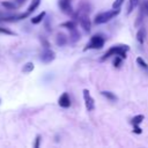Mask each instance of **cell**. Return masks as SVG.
Listing matches in <instances>:
<instances>
[{
  "instance_id": "6da1fadb",
  "label": "cell",
  "mask_w": 148,
  "mask_h": 148,
  "mask_svg": "<svg viewBox=\"0 0 148 148\" xmlns=\"http://www.w3.org/2000/svg\"><path fill=\"white\" fill-rule=\"evenodd\" d=\"M130 50V47L127 46V45H119V46H112V47H110L106 52H105V54L101 58V61H104V60H106L108 58H110V57H112V56H119V57H121L123 59H125L126 58V52Z\"/></svg>"
},
{
  "instance_id": "7a4b0ae2",
  "label": "cell",
  "mask_w": 148,
  "mask_h": 148,
  "mask_svg": "<svg viewBox=\"0 0 148 148\" xmlns=\"http://www.w3.org/2000/svg\"><path fill=\"white\" fill-rule=\"evenodd\" d=\"M119 13H120V9H113V8H112V10L98 13V14L95 16V18H94V23H95V24L106 23V22H109L110 20H112L113 17H116Z\"/></svg>"
},
{
  "instance_id": "3957f363",
  "label": "cell",
  "mask_w": 148,
  "mask_h": 148,
  "mask_svg": "<svg viewBox=\"0 0 148 148\" xmlns=\"http://www.w3.org/2000/svg\"><path fill=\"white\" fill-rule=\"evenodd\" d=\"M104 43H105V39L102 35H94L90 40L87 43V45L84 46L83 51H87V50H92V49H102L104 46Z\"/></svg>"
},
{
  "instance_id": "277c9868",
  "label": "cell",
  "mask_w": 148,
  "mask_h": 148,
  "mask_svg": "<svg viewBox=\"0 0 148 148\" xmlns=\"http://www.w3.org/2000/svg\"><path fill=\"white\" fill-rule=\"evenodd\" d=\"M77 20L80 22V25L83 28V30L86 32H89L90 31V27H91V23H90V20L88 17V15L86 13H82L80 10V14L77 13Z\"/></svg>"
},
{
  "instance_id": "5b68a950",
  "label": "cell",
  "mask_w": 148,
  "mask_h": 148,
  "mask_svg": "<svg viewBox=\"0 0 148 148\" xmlns=\"http://www.w3.org/2000/svg\"><path fill=\"white\" fill-rule=\"evenodd\" d=\"M54 59H56V53L50 49H45L39 56V60L44 64H50Z\"/></svg>"
},
{
  "instance_id": "8992f818",
  "label": "cell",
  "mask_w": 148,
  "mask_h": 148,
  "mask_svg": "<svg viewBox=\"0 0 148 148\" xmlns=\"http://www.w3.org/2000/svg\"><path fill=\"white\" fill-rule=\"evenodd\" d=\"M83 99H84L86 109L88 111H92L95 109V101L91 97V95H90V92H89L88 89H83Z\"/></svg>"
},
{
  "instance_id": "52a82bcc",
  "label": "cell",
  "mask_w": 148,
  "mask_h": 148,
  "mask_svg": "<svg viewBox=\"0 0 148 148\" xmlns=\"http://www.w3.org/2000/svg\"><path fill=\"white\" fill-rule=\"evenodd\" d=\"M58 5L65 14H73V8H72V5H71V0H59Z\"/></svg>"
},
{
  "instance_id": "ba28073f",
  "label": "cell",
  "mask_w": 148,
  "mask_h": 148,
  "mask_svg": "<svg viewBox=\"0 0 148 148\" xmlns=\"http://www.w3.org/2000/svg\"><path fill=\"white\" fill-rule=\"evenodd\" d=\"M58 104L64 109H67L71 106V98L67 92H62V95L58 98Z\"/></svg>"
},
{
  "instance_id": "9c48e42d",
  "label": "cell",
  "mask_w": 148,
  "mask_h": 148,
  "mask_svg": "<svg viewBox=\"0 0 148 148\" xmlns=\"http://www.w3.org/2000/svg\"><path fill=\"white\" fill-rule=\"evenodd\" d=\"M67 40H68L67 36L64 35V34H58L57 37H56V43H57L58 46H64L67 43Z\"/></svg>"
},
{
  "instance_id": "30bf717a",
  "label": "cell",
  "mask_w": 148,
  "mask_h": 148,
  "mask_svg": "<svg viewBox=\"0 0 148 148\" xmlns=\"http://www.w3.org/2000/svg\"><path fill=\"white\" fill-rule=\"evenodd\" d=\"M45 16H46V13L45 12H42V13H39L38 15H36V16H34L31 18V23L32 24H38V23H40L45 18Z\"/></svg>"
},
{
  "instance_id": "8fae6325",
  "label": "cell",
  "mask_w": 148,
  "mask_h": 148,
  "mask_svg": "<svg viewBox=\"0 0 148 148\" xmlns=\"http://www.w3.org/2000/svg\"><path fill=\"white\" fill-rule=\"evenodd\" d=\"M145 37H146V30H145V28L139 29V31L136 32V40H138L140 44H143Z\"/></svg>"
},
{
  "instance_id": "7c38bea8",
  "label": "cell",
  "mask_w": 148,
  "mask_h": 148,
  "mask_svg": "<svg viewBox=\"0 0 148 148\" xmlns=\"http://www.w3.org/2000/svg\"><path fill=\"white\" fill-rule=\"evenodd\" d=\"M145 119V116L143 114H138V116H134L131 120V124L132 125H140Z\"/></svg>"
},
{
  "instance_id": "4fadbf2b",
  "label": "cell",
  "mask_w": 148,
  "mask_h": 148,
  "mask_svg": "<svg viewBox=\"0 0 148 148\" xmlns=\"http://www.w3.org/2000/svg\"><path fill=\"white\" fill-rule=\"evenodd\" d=\"M39 3H40V0H32L31 1V3L29 5V7H28V9H27V12L28 13H32L38 6H39Z\"/></svg>"
},
{
  "instance_id": "5bb4252c",
  "label": "cell",
  "mask_w": 148,
  "mask_h": 148,
  "mask_svg": "<svg viewBox=\"0 0 148 148\" xmlns=\"http://www.w3.org/2000/svg\"><path fill=\"white\" fill-rule=\"evenodd\" d=\"M139 0H128V7H127V14H131L132 10L138 6Z\"/></svg>"
},
{
  "instance_id": "9a60e30c",
  "label": "cell",
  "mask_w": 148,
  "mask_h": 148,
  "mask_svg": "<svg viewBox=\"0 0 148 148\" xmlns=\"http://www.w3.org/2000/svg\"><path fill=\"white\" fill-rule=\"evenodd\" d=\"M61 27L62 28H67L68 30H73V29L76 28V23L74 21H67V22L61 23Z\"/></svg>"
},
{
  "instance_id": "2e32d148",
  "label": "cell",
  "mask_w": 148,
  "mask_h": 148,
  "mask_svg": "<svg viewBox=\"0 0 148 148\" xmlns=\"http://www.w3.org/2000/svg\"><path fill=\"white\" fill-rule=\"evenodd\" d=\"M34 68H35V66H34L32 62H27V64L23 65V67H22V72H23V73H30V72L34 71Z\"/></svg>"
},
{
  "instance_id": "e0dca14e",
  "label": "cell",
  "mask_w": 148,
  "mask_h": 148,
  "mask_svg": "<svg viewBox=\"0 0 148 148\" xmlns=\"http://www.w3.org/2000/svg\"><path fill=\"white\" fill-rule=\"evenodd\" d=\"M101 94H102L104 97H106L109 101H117V99H118V97H117L113 92H111V91H102Z\"/></svg>"
},
{
  "instance_id": "ac0fdd59",
  "label": "cell",
  "mask_w": 148,
  "mask_h": 148,
  "mask_svg": "<svg viewBox=\"0 0 148 148\" xmlns=\"http://www.w3.org/2000/svg\"><path fill=\"white\" fill-rule=\"evenodd\" d=\"M1 6H3L6 9H15L16 8V5L14 2H9V1H2Z\"/></svg>"
},
{
  "instance_id": "d6986e66",
  "label": "cell",
  "mask_w": 148,
  "mask_h": 148,
  "mask_svg": "<svg viewBox=\"0 0 148 148\" xmlns=\"http://www.w3.org/2000/svg\"><path fill=\"white\" fill-rule=\"evenodd\" d=\"M71 40L72 42H75V40H77L79 38H80V34H79V31L76 30V28L75 29H73V30H71Z\"/></svg>"
},
{
  "instance_id": "ffe728a7",
  "label": "cell",
  "mask_w": 148,
  "mask_h": 148,
  "mask_svg": "<svg viewBox=\"0 0 148 148\" xmlns=\"http://www.w3.org/2000/svg\"><path fill=\"white\" fill-rule=\"evenodd\" d=\"M136 64L140 66V67H142V68H145V69H147L148 68V65H147V62L141 58V57H138L136 58Z\"/></svg>"
},
{
  "instance_id": "44dd1931",
  "label": "cell",
  "mask_w": 148,
  "mask_h": 148,
  "mask_svg": "<svg viewBox=\"0 0 148 148\" xmlns=\"http://www.w3.org/2000/svg\"><path fill=\"white\" fill-rule=\"evenodd\" d=\"M141 12L143 14H147L148 15V0H145L141 5Z\"/></svg>"
},
{
  "instance_id": "7402d4cb",
  "label": "cell",
  "mask_w": 148,
  "mask_h": 148,
  "mask_svg": "<svg viewBox=\"0 0 148 148\" xmlns=\"http://www.w3.org/2000/svg\"><path fill=\"white\" fill-rule=\"evenodd\" d=\"M123 3H124V0H114V2L112 3V8L113 9H119Z\"/></svg>"
},
{
  "instance_id": "603a6c76",
  "label": "cell",
  "mask_w": 148,
  "mask_h": 148,
  "mask_svg": "<svg viewBox=\"0 0 148 148\" xmlns=\"http://www.w3.org/2000/svg\"><path fill=\"white\" fill-rule=\"evenodd\" d=\"M121 61H123V58L119 57V56H116V58H114V60H113L114 67H119V66L121 65Z\"/></svg>"
},
{
  "instance_id": "cb8c5ba5",
  "label": "cell",
  "mask_w": 148,
  "mask_h": 148,
  "mask_svg": "<svg viewBox=\"0 0 148 148\" xmlns=\"http://www.w3.org/2000/svg\"><path fill=\"white\" fill-rule=\"evenodd\" d=\"M0 34H5V35H10V36L15 35V32H13V31H10V30H8V29H6V28H2V27H0Z\"/></svg>"
},
{
  "instance_id": "d4e9b609",
  "label": "cell",
  "mask_w": 148,
  "mask_h": 148,
  "mask_svg": "<svg viewBox=\"0 0 148 148\" xmlns=\"http://www.w3.org/2000/svg\"><path fill=\"white\" fill-rule=\"evenodd\" d=\"M40 139H42V136L38 134V135H36V139H35V143H34V147L35 148H38L39 147V142H40Z\"/></svg>"
},
{
  "instance_id": "484cf974",
  "label": "cell",
  "mask_w": 148,
  "mask_h": 148,
  "mask_svg": "<svg viewBox=\"0 0 148 148\" xmlns=\"http://www.w3.org/2000/svg\"><path fill=\"white\" fill-rule=\"evenodd\" d=\"M133 132L136 133V134H141L142 133V130L140 128L139 125H133Z\"/></svg>"
},
{
  "instance_id": "4316f807",
  "label": "cell",
  "mask_w": 148,
  "mask_h": 148,
  "mask_svg": "<svg viewBox=\"0 0 148 148\" xmlns=\"http://www.w3.org/2000/svg\"><path fill=\"white\" fill-rule=\"evenodd\" d=\"M17 1H18V3H22V2L24 1V0H17Z\"/></svg>"
}]
</instances>
